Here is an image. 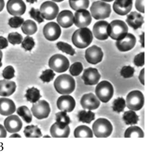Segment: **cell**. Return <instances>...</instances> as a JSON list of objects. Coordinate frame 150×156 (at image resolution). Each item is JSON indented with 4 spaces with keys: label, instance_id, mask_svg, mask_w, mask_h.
<instances>
[{
    "label": "cell",
    "instance_id": "1",
    "mask_svg": "<svg viewBox=\"0 0 150 156\" xmlns=\"http://www.w3.org/2000/svg\"><path fill=\"white\" fill-rule=\"evenodd\" d=\"M54 86L57 93L61 94H69L74 92L75 82L72 76L68 74L59 76L55 80Z\"/></svg>",
    "mask_w": 150,
    "mask_h": 156
},
{
    "label": "cell",
    "instance_id": "2",
    "mask_svg": "<svg viewBox=\"0 0 150 156\" xmlns=\"http://www.w3.org/2000/svg\"><path fill=\"white\" fill-rule=\"evenodd\" d=\"M93 35L90 29L81 28L73 34L72 41L75 46L79 49L87 47L92 42Z\"/></svg>",
    "mask_w": 150,
    "mask_h": 156
},
{
    "label": "cell",
    "instance_id": "3",
    "mask_svg": "<svg viewBox=\"0 0 150 156\" xmlns=\"http://www.w3.org/2000/svg\"><path fill=\"white\" fill-rule=\"evenodd\" d=\"M92 129L96 137L105 138L110 136L113 128L111 123L108 119L99 118L93 123Z\"/></svg>",
    "mask_w": 150,
    "mask_h": 156
},
{
    "label": "cell",
    "instance_id": "4",
    "mask_svg": "<svg viewBox=\"0 0 150 156\" xmlns=\"http://www.w3.org/2000/svg\"><path fill=\"white\" fill-rule=\"evenodd\" d=\"M127 24L123 21L116 20L112 21L108 27L109 36L113 40H120L128 33Z\"/></svg>",
    "mask_w": 150,
    "mask_h": 156
},
{
    "label": "cell",
    "instance_id": "5",
    "mask_svg": "<svg viewBox=\"0 0 150 156\" xmlns=\"http://www.w3.org/2000/svg\"><path fill=\"white\" fill-rule=\"evenodd\" d=\"M91 15L96 20H104L108 18L111 12L110 4L104 2H95L90 8Z\"/></svg>",
    "mask_w": 150,
    "mask_h": 156
},
{
    "label": "cell",
    "instance_id": "6",
    "mask_svg": "<svg viewBox=\"0 0 150 156\" xmlns=\"http://www.w3.org/2000/svg\"><path fill=\"white\" fill-rule=\"evenodd\" d=\"M95 93L101 101L107 103L113 96L114 89L111 83L108 81H103L98 84Z\"/></svg>",
    "mask_w": 150,
    "mask_h": 156
},
{
    "label": "cell",
    "instance_id": "7",
    "mask_svg": "<svg viewBox=\"0 0 150 156\" xmlns=\"http://www.w3.org/2000/svg\"><path fill=\"white\" fill-rule=\"evenodd\" d=\"M127 106L131 110L138 111L143 106L144 97L141 92L138 90L130 92L126 98Z\"/></svg>",
    "mask_w": 150,
    "mask_h": 156
},
{
    "label": "cell",
    "instance_id": "8",
    "mask_svg": "<svg viewBox=\"0 0 150 156\" xmlns=\"http://www.w3.org/2000/svg\"><path fill=\"white\" fill-rule=\"evenodd\" d=\"M50 68L57 73L66 72L69 68V62L64 55L56 54L51 57L49 61Z\"/></svg>",
    "mask_w": 150,
    "mask_h": 156
},
{
    "label": "cell",
    "instance_id": "9",
    "mask_svg": "<svg viewBox=\"0 0 150 156\" xmlns=\"http://www.w3.org/2000/svg\"><path fill=\"white\" fill-rule=\"evenodd\" d=\"M33 115L38 119L48 117L51 112L49 104L45 100H40L33 105L31 108Z\"/></svg>",
    "mask_w": 150,
    "mask_h": 156
},
{
    "label": "cell",
    "instance_id": "10",
    "mask_svg": "<svg viewBox=\"0 0 150 156\" xmlns=\"http://www.w3.org/2000/svg\"><path fill=\"white\" fill-rule=\"evenodd\" d=\"M40 11L44 19L51 20L55 19L58 15L59 8L54 2L47 1L41 5Z\"/></svg>",
    "mask_w": 150,
    "mask_h": 156
},
{
    "label": "cell",
    "instance_id": "11",
    "mask_svg": "<svg viewBox=\"0 0 150 156\" xmlns=\"http://www.w3.org/2000/svg\"><path fill=\"white\" fill-rule=\"evenodd\" d=\"M91 15L88 11L81 9L76 11L74 16V23L78 28H85L91 23Z\"/></svg>",
    "mask_w": 150,
    "mask_h": 156
},
{
    "label": "cell",
    "instance_id": "12",
    "mask_svg": "<svg viewBox=\"0 0 150 156\" xmlns=\"http://www.w3.org/2000/svg\"><path fill=\"white\" fill-rule=\"evenodd\" d=\"M103 56L102 50L96 45H93L88 48L85 53V57L88 62L93 65L100 62L102 61Z\"/></svg>",
    "mask_w": 150,
    "mask_h": 156
},
{
    "label": "cell",
    "instance_id": "13",
    "mask_svg": "<svg viewBox=\"0 0 150 156\" xmlns=\"http://www.w3.org/2000/svg\"><path fill=\"white\" fill-rule=\"evenodd\" d=\"M61 34V28L56 23H49L44 27V35L46 39L48 41H53L57 40L60 37Z\"/></svg>",
    "mask_w": 150,
    "mask_h": 156
},
{
    "label": "cell",
    "instance_id": "14",
    "mask_svg": "<svg viewBox=\"0 0 150 156\" xmlns=\"http://www.w3.org/2000/svg\"><path fill=\"white\" fill-rule=\"evenodd\" d=\"M136 41V38L133 34L127 33L123 38L117 40L116 45L120 51H128L134 47Z\"/></svg>",
    "mask_w": 150,
    "mask_h": 156
},
{
    "label": "cell",
    "instance_id": "15",
    "mask_svg": "<svg viewBox=\"0 0 150 156\" xmlns=\"http://www.w3.org/2000/svg\"><path fill=\"white\" fill-rule=\"evenodd\" d=\"M7 10L11 15L21 16L26 11V5L22 0H9L7 3Z\"/></svg>",
    "mask_w": 150,
    "mask_h": 156
},
{
    "label": "cell",
    "instance_id": "16",
    "mask_svg": "<svg viewBox=\"0 0 150 156\" xmlns=\"http://www.w3.org/2000/svg\"><path fill=\"white\" fill-rule=\"evenodd\" d=\"M4 124L6 130L11 133L19 132L23 126L21 120L16 115H12L7 117L4 120Z\"/></svg>",
    "mask_w": 150,
    "mask_h": 156
},
{
    "label": "cell",
    "instance_id": "17",
    "mask_svg": "<svg viewBox=\"0 0 150 156\" xmlns=\"http://www.w3.org/2000/svg\"><path fill=\"white\" fill-rule=\"evenodd\" d=\"M84 83L86 85H94L98 83L101 78V75L96 68L90 67L84 70L81 77Z\"/></svg>",
    "mask_w": 150,
    "mask_h": 156
},
{
    "label": "cell",
    "instance_id": "18",
    "mask_svg": "<svg viewBox=\"0 0 150 156\" xmlns=\"http://www.w3.org/2000/svg\"><path fill=\"white\" fill-rule=\"evenodd\" d=\"M109 23L105 21L97 22L93 26V32L94 36L98 40L104 41L108 38V27Z\"/></svg>",
    "mask_w": 150,
    "mask_h": 156
},
{
    "label": "cell",
    "instance_id": "19",
    "mask_svg": "<svg viewBox=\"0 0 150 156\" xmlns=\"http://www.w3.org/2000/svg\"><path fill=\"white\" fill-rule=\"evenodd\" d=\"M57 107L59 110L66 112H71L75 107V99L70 95H63L57 99Z\"/></svg>",
    "mask_w": 150,
    "mask_h": 156
},
{
    "label": "cell",
    "instance_id": "20",
    "mask_svg": "<svg viewBox=\"0 0 150 156\" xmlns=\"http://www.w3.org/2000/svg\"><path fill=\"white\" fill-rule=\"evenodd\" d=\"M132 6L133 0H115L113 9L117 14L124 16L130 12Z\"/></svg>",
    "mask_w": 150,
    "mask_h": 156
},
{
    "label": "cell",
    "instance_id": "21",
    "mask_svg": "<svg viewBox=\"0 0 150 156\" xmlns=\"http://www.w3.org/2000/svg\"><path fill=\"white\" fill-rule=\"evenodd\" d=\"M80 104L85 109L95 110L99 107L100 102L92 93L84 95L80 100Z\"/></svg>",
    "mask_w": 150,
    "mask_h": 156
},
{
    "label": "cell",
    "instance_id": "22",
    "mask_svg": "<svg viewBox=\"0 0 150 156\" xmlns=\"http://www.w3.org/2000/svg\"><path fill=\"white\" fill-rule=\"evenodd\" d=\"M16 111V106L11 99L5 98H0V114L3 116L12 115Z\"/></svg>",
    "mask_w": 150,
    "mask_h": 156
},
{
    "label": "cell",
    "instance_id": "23",
    "mask_svg": "<svg viewBox=\"0 0 150 156\" xmlns=\"http://www.w3.org/2000/svg\"><path fill=\"white\" fill-rule=\"evenodd\" d=\"M58 24L64 28L71 27L74 23V16L72 12L64 10L61 12L57 18Z\"/></svg>",
    "mask_w": 150,
    "mask_h": 156
},
{
    "label": "cell",
    "instance_id": "24",
    "mask_svg": "<svg viewBox=\"0 0 150 156\" xmlns=\"http://www.w3.org/2000/svg\"><path fill=\"white\" fill-rule=\"evenodd\" d=\"M126 21L128 25L134 30L141 28L144 22L142 16L135 11L127 15Z\"/></svg>",
    "mask_w": 150,
    "mask_h": 156
},
{
    "label": "cell",
    "instance_id": "25",
    "mask_svg": "<svg viewBox=\"0 0 150 156\" xmlns=\"http://www.w3.org/2000/svg\"><path fill=\"white\" fill-rule=\"evenodd\" d=\"M16 85L13 81L3 80L0 81V96L9 97L16 90Z\"/></svg>",
    "mask_w": 150,
    "mask_h": 156
},
{
    "label": "cell",
    "instance_id": "26",
    "mask_svg": "<svg viewBox=\"0 0 150 156\" xmlns=\"http://www.w3.org/2000/svg\"><path fill=\"white\" fill-rule=\"evenodd\" d=\"M70 131L69 126H66L64 128H62L57 125L56 122L50 129V133L53 137H68Z\"/></svg>",
    "mask_w": 150,
    "mask_h": 156
},
{
    "label": "cell",
    "instance_id": "27",
    "mask_svg": "<svg viewBox=\"0 0 150 156\" xmlns=\"http://www.w3.org/2000/svg\"><path fill=\"white\" fill-rule=\"evenodd\" d=\"M75 137H93L92 131L89 127L80 126L77 127L74 131Z\"/></svg>",
    "mask_w": 150,
    "mask_h": 156
},
{
    "label": "cell",
    "instance_id": "28",
    "mask_svg": "<svg viewBox=\"0 0 150 156\" xmlns=\"http://www.w3.org/2000/svg\"><path fill=\"white\" fill-rule=\"evenodd\" d=\"M24 133L26 137H40L42 136L41 129L38 126L34 125L25 127Z\"/></svg>",
    "mask_w": 150,
    "mask_h": 156
},
{
    "label": "cell",
    "instance_id": "29",
    "mask_svg": "<svg viewBox=\"0 0 150 156\" xmlns=\"http://www.w3.org/2000/svg\"><path fill=\"white\" fill-rule=\"evenodd\" d=\"M25 97L27 101L34 104L39 101L42 96L40 94V91L33 87L26 91Z\"/></svg>",
    "mask_w": 150,
    "mask_h": 156
},
{
    "label": "cell",
    "instance_id": "30",
    "mask_svg": "<svg viewBox=\"0 0 150 156\" xmlns=\"http://www.w3.org/2000/svg\"><path fill=\"white\" fill-rule=\"evenodd\" d=\"M56 123L58 126L62 128H64L68 126L70 122V118L67 114L66 112L61 111L56 114Z\"/></svg>",
    "mask_w": 150,
    "mask_h": 156
},
{
    "label": "cell",
    "instance_id": "31",
    "mask_svg": "<svg viewBox=\"0 0 150 156\" xmlns=\"http://www.w3.org/2000/svg\"><path fill=\"white\" fill-rule=\"evenodd\" d=\"M22 30L24 33L26 35H32L37 31V25L35 22L31 20H28L23 23Z\"/></svg>",
    "mask_w": 150,
    "mask_h": 156
},
{
    "label": "cell",
    "instance_id": "32",
    "mask_svg": "<svg viewBox=\"0 0 150 156\" xmlns=\"http://www.w3.org/2000/svg\"><path fill=\"white\" fill-rule=\"evenodd\" d=\"M79 121L84 123L90 124L95 119V114L90 110L86 111L83 110L79 111L77 115Z\"/></svg>",
    "mask_w": 150,
    "mask_h": 156
},
{
    "label": "cell",
    "instance_id": "33",
    "mask_svg": "<svg viewBox=\"0 0 150 156\" xmlns=\"http://www.w3.org/2000/svg\"><path fill=\"white\" fill-rule=\"evenodd\" d=\"M123 119L127 125H133L137 124L139 116L133 110H129L124 112Z\"/></svg>",
    "mask_w": 150,
    "mask_h": 156
},
{
    "label": "cell",
    "instance_id": "34",
    "mask_svg": "<svg viewBox=\"0 0 150 156\" xmlns=\"http://www.w3.org/2000/svg\"><path fill=\"white\" fill-rule=\"evenodd\" d=\"M70 7L74 10L86 9L89 6V0H69Z\"/></svg>",
    "mask_w": 150,
    "mask_h": 156
},
{
    "label": "cell",
    "instance_id": "35",
    "mask_svg": "<svg viewBox=\"0 0 150 156\" xmlns=\"http://www.w3.org/2000/svg\"><path fill=\"white\" fill-rule=\"evenodd\" d=\"M144 136L143 131L139 127L134 126L128 128L124 133L125 137H143Z\"/></svg>",
    "mask_w": 150,
    "mask_h": 156
},
{
    "label": "cell",
    "instance_id": "36",
    "mask_svg": "<svg viewBox=\"0 0 150 156\" xmlns=\"http://www.w3.org/2000/svg\"><path fill=\"white\" fill-rule=\"evenodd\" d=\"M17 113L19 116L23 119L26 123H31L32 120V115L28 108L25 106L20 107L17 110Z\"/></svg>",
    "mask_w": 150,
    "mask_h": 156
},
{
    "label": "cell",
    "instance_id": "37",
    "mask_svg": "<svg viewBox=\"0 0 150 156\" xmlns=\"http://www.w3.org/2000/svg\"><path fill=\"white\" fill-rule=\"evenodd\" d=\"M125 107V101L123 98H118L115 99L112 104V109L113 111L117 113H119L123 111Z\"/></svg>",
    "mask_w": 150,
    "mask_h": 156
},
{
    "label": "cell",
    "instance_id": "38",
    "mask_svg": "<svg viewBox=\"0 0 150 156\" xmlns=\"http://www.w3.org/2000/svg\"><path fill=\"white\" fill-rule=\"evenodd\" d=\"M57 46L59 50L67 54L74 55L75 54V50L68 44L63 42H59L57 44Z\"/></svg>",
    "mask_w": 150,
    "mask_h": 156
},
{
    "label": "cell",
    "instance_id": "39",
    "mask_svg": "<svg viewBox=\"0 0 150 156\" xmlns=\"http://www.w3.org/2000/svg\"><path fill=\"white\" fill-rule=\"evenodd\" d=\"M55 75V74L52 69H47L43 72L40 78L44 83H48L53 81Z\"/></svg>",
    "mask_w": 150,
    "mask_h": 156
},
{
    "label": "cell",
    "instance_id": "40",
    "mask_svg": "<svg viewBox=\"0 0 150 156\" xmlns=\"http://www.w3.org/2000/svg\"><path fill=\"white\" fill-rule=\"evenodd\" d=\"M83 70L82 63L79 62L74 63L70 66L69 72L73 76H78L79 75Z\"/></svg>",
    "mask_w": 150,
    "mask_h": 156
},
{
    "label": "cell",
    "instance_id": "41",
    "mask_svg": "<svg viewBox=\"0 0 150 156\" xmlns=\"http://www.w3.org/2000/svg\"><path fill=\"white\" fill-rule=\"evenodd\" d=\"M8 40L13 45L19 44L21 43L23 41V37L18 33H11L8 36Z\"/></svg>",
    "mask_w": 150,
    "mask_h": 156
},
{
    "label": "cell",
    "instance_id": "42",
    "mask_svg": "<svg viewBox=\"0 0 150 156\" xmlns=\"http://www.w3.org/2000/svg\"><path fill=\"white\" fill-rule=\"evenodd\" d=\"M35 45L34 40L32 37L27 36L22 43V47L26 51H31Z\"/></svg>",
    "mask_w": 150,
    "mask_h": 156
},
{
    "label": "cell",
    "instance_id": "43",
    "mask_svg": "<svg viewBox=\"0 0 150 156\" xmlns=\"http://www.w3.org/2000/svg\"><path fill=\"white\" fill-rule=\"evenodd\" d=\"M29 14L31 18L35 20L38 23H42L44 21L43 17L39 9H35L34 8H32L29 12Z\"/></svg>",
    "mask_w": 150,
    "mask_h": 156
},
{
    "label": "cell",
    "instance_id": "44",
    "mask_svg": "<svg viewBox=\"0 0 150 156\" xmlns=\"http://www.w3.org/2000/svg\"><path fill=\"white\" fill-rule=\"evenodd\" d=\"M15 70L12 66H9L4 68L2 72V76L5 79L10 80L15 76Z\"/></svg>",
    "mask_w": 150,
    "mask_h": 156
},
{
    "label": "cell",
    "instance_id": "45",
    "mask_svg": "<svg viewBox=\"0 0 150 156\" xmlns=\"http://www.w3.org/2000/svg\"><path fill=\"white\" fill-rule=\"evenodd\" d=\"M24 22V20L23 18L18 16H15L11 18L9 20V24L11 28H18L20 27Z\"/></svg>",
    "mask_w": 150,
    "mask_h": 156
},
{
    "label": "cell",
    "instance_id": "46",
    "mask_svg": "<svg viewBox=\"0 0 150 156\" xmlns=\"http://www.w3.org/2000/svg\"><path fill=\"white\" fill-rule=\"evenodd\" d=\"M134 69L133 67L130 66H124L121 70L120 74L124 78H128L132 77L134 73Z\"/></svg>",
    "mask_w": 150,
    "mask_h": 156
},
{
    "label": "cell",
    "instance_id": "47",
    "mask_svg": "<svg viewBox=\"0 0 150 156\" xmlns=\"http://www.w3.org/2000/svg\"><path fill=\"white\" fill-rule=\"evenodd\" d=\"M144 52L141 53L136 55L134 57V65L138 67L142 66H143L144 65Z\"/></svg>",
    "mask_w": 150,
    "mask_h": 156
},
{
    "label": "cell",
    "instance_id": "48",
    "mask_svg": "<svg viewBox=\"0 0 150 156\" xmlns=\"http://www.w3.org/2000/svg\"><path fill=\"white\" fill-rule=\"evenodd\" d=\"M144 0H136L135 6L136 9L138 11L142 13H144Z\"/></svg>",
    "mask_w": 150,
    "mask_h": 156
},
{
    "label": "cell",
    "instance_id": "49",
    "mask_svg": "<svg viewBox=\"0 0 150 156\" xmlns=\"http://www.w3.org/2000/svg\"><path fill=\"white\" fill-rule=\"evenodd\" d=\"M8 46L7 39L2 36H0V49H4Z\"/></svg>",
    "mask_w": 150,
    "mask_h": 156
},
{
    "label": "cell",
    "instance_id": "50",
    "mask_svg": "<svg viewBox=\"0 0 150 156\" xmlns=\"http://www.w3.org/2000/svg\"><path fill=\"white\" fill-rule=\"evenodd\" d=\"M7 131L2 125L0 124V137L5 138L7 136Z\"/></svg>",
    "mask_w": 150,
    "mask_h": 156
},
{
    "label": "cell",
    "instance_id": "51",
    "mask_svg": "<svg viewBox=\"0 0 150 156\" xmlns=\"http://www.w3.org/2000/svg\"><path fill=\"white\" fill-rule=\"evenodd\" d=\"M144 68L141 71L140 75L139 76V79L141 83L144 85Z\"/></svg>",
    "mask_w": 150,
    "mask_h": 156
},
{
    "label": "cell",
    "instance_id": "52",
    "mask_svg": "<svg viewBox=\"0 0 150 156\" xmlns=\"http://www.w3.org/2000/svg\"><path fill=\"white\" fill-rule=\"evenodd\" d=\"M140 42L142 47H144V33L143 32L141 35H140Z\"/></svg>",
    "mask_w": 150,
    "mask_h": 156
},
{
    "label": "cell",
    "instance_id": "53",
    "mask_svg": "<svg viewBox=\"0 0 150 156\" xmlns=\"http://www.w3.org/2000/svg\"><path fill=\"white\" fill-rule=\"evenodd\" d=\"M5 6V2H4V0H0V12L3 10Z\"/></svg>",
    "mask_w": 150,
    "mask_h": 156
},
{
    "label": "cell",
    "instance_id": "54",
    "mask_svg": "<svg viewBox=\"0 0 150 156\" xmlns=\"http://www.w3.org/2000/svg\"><path fill=\"white\" fill-rule=\"evenodd\" d=\"M21 136L18 134H13L10 136V137H21Z\"/></svg>",
    "mask_w": 150,
    "mask_h": 156
},
{
    "label": "cell",
    "instance_id": "55",
    "mask_svg": "<svg viewBox=\"0 0 150 156\" xmlns=\"http://www.w3.org/2000/svg\"><path fill=\"white\" fill-rule=\"evenodd\" d=\"M26 1H27V2H29V3H31V4H33V3L37 1V0H26Z\"/></svg>",
    "mask_w": 150,
    "mask_h": 156
},
{
    "label": "cell",
    "instance_id": "56",
    "mask_svg": "<svg viewBox=\"0 0 150 156\" xmlns=\"http://www.w3.org/2000/svg\"><path fill=\"white\" fill-rule=\"evenodd\" d=\"M2 51L0 50V62H1L2 60Z\"/></svg>",
    "mask_w": 150,
    "mask_h": 156
},
{
    "label": "cell",
    "instance_id": "57",
    "mask_svg": "<svg viewBox=\"0 0 150 156\" xmlns=\"http://www.w3.org/2000/svg\"><path fill=\"white\" fill-rule=\"evenodd\" d=\"M53 1L55 2H61L63 1L64 0H52Z\"/></svg>",
    "mask_w": 150,
    "mask_h": 156
},
{
    "label": "cell",
    "instance_id": "58",
    "mask_svg": "<svg viewBox=\"0 0 150 156\" xmlns=\"http://www.w3.org/2000/svg\"><path fill=\"white\" fill-rule=\"evenodd\" d=\"M101 1H103L104 2H112L114 0H101Z\"/></svg>",
    "mask_w": 150,
    "mask_h": 156
},
{
    "label": "cell",
    "instance_id": "59",
    "mask_svg": "<svg viewBox=\"0 0 150 156\" xmlns=\"http://www.w3.org/2000/svg\"><path fill=\"white\" fill-rule=\"evenodd\" d=\"M2 64L1 62H0V67H1V66H2Z\"/></svg>",
    "mask_w": 150,
    "mask_h": 156
},
{
    "label": "cell",
    "instance_id": "60",
    "mask_svg": "<svg viewBox=\"0 0 150 156\" xmlns=\"http://www.w3.org/2000/svg\"><path fill=\"white\" fill-rule=\"evenodd\" d=\"M44 137H50V136H44Z\"/></svg>",
    "mask_w": 150,
    "mask_h": 156
}]
</instances>
